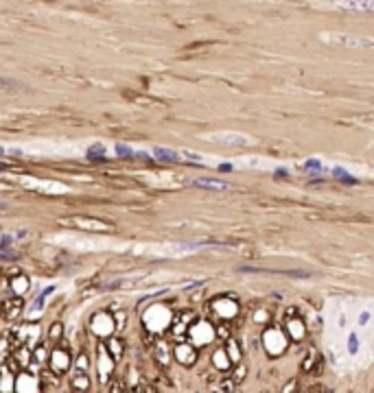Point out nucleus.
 Listing matches in <instances>:
<instances>
[{
	"instance_id": "obj_22",
	"label": "nucleus",
	"mask_w": 374,
	"mask_h": 393,
	"mask_svg": "<svg viewBox=\"0 0 374 393\" xmlns=\"http://www.w3.org/2000/svg\"><path fill=\"white\" fill-rule=\"evenodd\" d=\"M213 360H215V365L219 367V369H227V365H230V356H227V352H225V350L215 352Z\"/></svg>"
},
{
	"instance_id": "obj_6",
	"label": "nucleus",
	"mask_w": 374,
	"mask_h": 393,
	"mask_svg": "<svg viewBox=\"0 0 374 393\" xmlns=\"http://www.w3.org/2000/svg\"><path fill=\"white\" fill-rule=\"evenodd\" d=\"M147 317H153V321H151V319L144 321V325H147L151 332H160V330H164V328H169L171 323H173V317H171V313L167 308H162V306H153L151 310H147Z\"/></svg>"
},
{
	"instance_id": "obj_10",
	"label": "nucleus",
	"mask_w": 374,
	"mask_h": 393,
	"mask_svg": "<svg viewBox=\"0 0 374 393\" xmlns=\"http://www.w3.org/2000/svg\"><path fill=\"white\" fill-rule=\"evenodd\" d=\"M237 271L241 273H282V275H294V277H308V271H298V269H274V267H252V265H243L237 267Z\"/></svg>"
},
{
	"instance_id": "obj_7",
	"label": "nucleus",
	"mask_w": 374,
	"mask_h": 393,
	"mask_svg": "<svg viewBox=\"0 0 374 393\" xmlns=\"http://www.w3.org/2000/svg\"><path fill=\"white\" fill-rule=\"evenodd\" d=\"M24 310V301H22V295H11V297L3 299V304H0V317L5 319V321H15Z\"/></svg>"
},
{
	"instance_id": "obj_31",
	"label": "nucleus",
	"mask_w": 374,
	"mask_h": 393,
	"mask_svg": "<svg viewBox=\"0 0 374 393\" xmlns=\"http://www.w3.org/2000/svg\"><path fill=\"white\" fill-rule=\"evenodd\" d=\"M304 168H318V170H322V162H318V160H308V162L304 164Z\"/></svg>"
},
{
	"instance_id": "obj_14",
	"label": "nucleus",
	"mask_w": 374,
	"mask_h": 393,
	"mask_svg": "<svg viewBox=\"0 0 374 393\" xmlns=\"http://www.w3.org/2000/svg\"><path fill=\"white\" fill-rule=\"evenodd\" d=\"M265 337L272 339V345H267V352H269L272 356L282 354L284 347H287V337L282 334V330H278V328H272V330L265 332Z\"/></svg>"
},
{
	"instance_id": "obj_20",
	"label": "nucleus",
	"mask_w": 374,
	"mask_h": 393,
	"mask_svg": "<svg viewBox=\"0 0 374 393\" xmlns=\"http://www.w3.org/2000/svg\"><path fill=\"white\" fill-rule=\"evenodd\" d=\"M108 352L114 356V360H118L120 356H123V352H125V343L120 341V339L110 337V339H108Z\"/></svg>"
},
{
	"instance_id": "obj_25",
	"label": "nucleus",
	"mask_w": 374,
	"mask_h": 393,
	"mask_svg": "<svg viewBox=\"0 0 374 393\" xmlns=\"http://www.w3.org/2000/svg\"><path fill=\"white\" fill-rule=\"evenodd\" d=\"M105 149H103V146H99V144H96V146H92V149H90V153H88V158H90V160H105Z\"/></svg>"
},
{
	"instance_id": "obj_35",
	"label": "nucleus",
	"mask_w": 374,
	"mask_h": 393,
	"mask_svg": "<svg viewBox=\"0 0 374 393\" xmlns=\"http://www.w3.org/2000/svg\"><path fill=\"white\" fill-rule=\"evenodd\" d=\"M0 284H3V271H0Z\"/></svg>"
},
{
	"instance_id": "obj_24",
	"label": "nucleus",
	"mask_w": 374,
	"mask_h": 393,
	"mask_svg": "<svg viewBox=\"0 0 374 393\" xmlns=\"http://www.w3.org/2000/svg\"><path fill=\"white\" fill-rule=\"evenodd\" d=\"M55 289H53V286H51V289H44L42 293H39V297L33 301V304H31V310H35V313H42V306H44V299L48 297V295H51Z\"/></svg>"
},
{
	"instance_id": "obj_17",
	"label": "nucleus",
	"mask_w": 374,
	"mask_h": 393,
	"mask_svg": "<svg viewBox=\"0 0 374 393\" xmlns=\"http://www.w3.org/2000/svg\"><path fill=\"white\" fill-rule=\"evenodd\" d=\"M153 155L160 160V162H169V164H177V162H184L182 153L177 151H171V149H162V146H156L153 149Z\"/></svg>"
},
{
	"instance_id": "obj_33",
	"label": "nucleus",
	"mask_w": 374,
	"mask_h": 393,
	"mask_svg": "<svg viewBox=\"0 0 374 393\" xmlns=\"http://www.w3.org/2000/svg\"><path fill=\"white\" fill-rule=\"evenodd\" d=\"M219 170H221V173H230V170H232V164H221V166H219Z\"/></svg>"
},
{
	"instance_id": "obj_2",
	"label": "nucleus",
	"mask_w": 374,
	"mask_h": 393,
	"mask_svg": "<svg viewBox=\"0 0 374 393\" xmlns=\"http://www.w3.org/2000/svg\"><path fill=\"white\" fill-rule=\"evenodd\" d=\"M11 332V339L18 345H29V347H35L39 339H42V330H39L37 323H24V325H15Z\"/></svg>"
},
{
	"instance_id": "obj_28",
	"label": "nucleus",
	"mask_w": 374,
	"mask_h": 393,
	"mask_svg": "<svg viewBox=\"0 0 374 393\" xmlns=\"http://www.w3.org/2000/svg\"><path fill=\"white\" fill-rule=\"evenodd\" d=\"M245 374H247V369H245V365H241L239 363V367H237V374L232 376V382H241L243 378H245Z\"/></svg>"
},
{
	"instance_id": "obj_1",
	"label": "nucleus",
	"mask_w": 374,
	"mask_h": 393,
	"mask_svg": "<svg viewBox=\"0 0 374 393\" xmlns=\"http://www.w3.org/2000/svg\"><path fill=\"white\" fill-rule=\"evenodd\" d=\"M61 225L68 227H77V229H86V232H112V225L103 219H94V216H84V214H75V216H66L59 221Z\"/></svg>"
},
{
	"instance_id": "obj_34",
	"label": "nucleus",
	"mask_w": 374,
	"mask_h": 393,
	"mask_svg": "<svg viewBox=\"0 0 374 393\" xmlns=\"http://www.w3.org/2000/svg\"><path fill=\"white\" fill-rule=\"evenodd\" d=\"M368 319H370V313H361L359 321H361V323H368Z\"/></svg>"
},
{
	"instance_id": "obj_8",
	"label": "nucleus",
	"mask_w": 374,
	"mask_h": 393,
	"mask_svg": "<svg viewBox=\"0 0 374 393\" xmlns=\"http://www.w3.org/2000/svg\"><path fill=\"white\" fill-rule=\"evenodd\" d=\"M186 334H189V339H191V343H193L195 347L206 345V343H208V341H213V337H215L213 328H210V323H206V321H199V323L191 325Z\"/></svg>"
},
{
	"instance_id": "obj_4",
	"label": "nucleus",
	"mask_w": 374,
	"mask_h": 393,
	"mask_svg": "<svg viewBox=\"0 0 374 393\" xmlns=\"http://www.w3.org/2000/svg\"><path fill=\"white\" fill-rule=\"evenodd\" d=\"M7 367L18 376L20 372L24 369H29L31 365H33V347H29V345H18L9 356H7Z\"/></svg>"
},
{
	"instance_id": "obj_18",
	"label": "nucleus",
	"mask_w": 374,
	"mask_h": 393,
	"mask_svg": "<svg viewBox=\"0 0 374 393\" xmlns=\"http://www.w3.org/2000/svg\"><path fill=\"white\" fill-rule=\"evenodd\" d=\"M70 389L72 391H88L90 389V378H88V372H75V376H72V380H70Z\"/></svg>"
},
{
	"instance_id": "obj_19",
	"label": "nucleus",
	"mask_w": 374,
	"mask_h": 393,
	"mask_svg": "<svg viewBox=\"0 0 374 393\" xmlns=\"http://www.w3.org/2000/svg\"><path fill=\"white\" fill-rule=\"evenodd\" d=\"M29 286H31V280H29L27 275L18 273V275H13V277H11V291H13V295H24V293H29Z\"/></svg>"
},
{
	"instance_id": "obj_32",
	"label": "nucleus",
	"mask_w": 374,
	"mask_h": 393,
	"mask_svg": "<svg viewBox=\"0 0 374 393\" xmlns=\"http://www.w3.org/2000/svg\"><path fill=\"white\" fill-rule=\"evenodd\" d=\"M9 88H15L13 81H7V79H0V90H9Z\"/></svg>"
},
{
	"instance_id": "obj_16",
	"label": "nucleus",
	"mask_w": 374,
	"mask_h": 393,
	"mask_svg": "<svg viewBox=\"0 0 374 393\" xmlns=\"http://www.w3.org/2000/svg\"><path fill=\"white\" fill-rule=\"evenodd\" d=\"M191 186L197 188H208V190H232V184L219 182V179H193Z\"/></svg>"
},
{
	"instance_id": "obj_21",
	"label": "nucleus",
	"mask_w": 374,
	"mask_h": 393,
	"mask_svg": "<svg viewBox=\"0 0 374 393\" xmlns=\"http://www.w3.org/2000/svg\"><path fill=\"white\" fill-rule=\"evenodd\" d=\"M61 337H64V325L59 321L48 328V343H55V345H57V343L61 341Z\"/></svg>"
},
{
	"instance_id": "obj_13",
	"label": "nucleus",
	"mask_w": 374,
	"mask_h": 393,
	"mask_svg": "<svg viewBox=\"0 0 374 393\" xmlns=\"http://www.w3.org/2000/svg\"><path fill=\"white\" fill-rule=\"evenodd\" d=\"M39 389H44V387L37 384V378L29 369L18 374V378H15V391L18 393H29V391H39Z\"/></svg>"
},
{
	"instance_id": "obj_3",
	"label": "nucleus",
	"mask_w": 374,
	"mask_h": 393,
	"mask_svg": "<svg viewBox=\"0 0 374 393\" xmlns=\"http://www.w3.org/2000/svg\"><path fill=\"white\" fill-rule=\"evenodd\" d=\"M114 330H116V319H114V315L110 313V310H103V313L92 315V319H90V332L94 334V337L110 339L114 334Z\"/></svg>"
},
{
	"instance_id": "obj_26",
	"label": "nucleus",
	"mask_w": 374,
	"mask_h": 393,
	"mask_svg": "<svg viewBox=\"0 0 374 393\" xmlns=\"http://www.w3.org/2000/svg\"><path fill=\"white\" fill-rule=\"evenodd\" d=\"M348 352H350V354H357V352H359V339H357L355 332L348 337Z\"/></svg>"
},
{
	"instance_id": "obj_30",
	"label": "nucleus",
	"mask_w": 374,
	"mask_h": 393,
	"mask_svg": "<svg viewBox=\"0 0 374 393\" xmlns=\"http://www.w3.org/2000/svg\"><path fill=\"white\" fill-rule=\"evenodd\" d=\"M274 179H289V170L287 168H278L274 173Z\"/></svg>"
},
{
	"instance_id": "obj_23",
	"label": "nucleus",
	"mask_w": 374,
	"mask_h": 393,
	"mask_svg": "<svg viewBox=\"0 0 374 393\" xmlns=\"http://www.w3.org/2000/svg\"><path fill=\"white\" fill-rule=\"evenodd\" d=\"M333 175H335L341 184H350V186L357 184V177H350V175H348V173H346V168H339V166H337V168H333Z\"/></svg>"
},
{
	"instance_id": "obj_15",
	"label": "nucleus",
	"mask_w": 374,
	"mask_h": 393,
	"mask_svg": "<svg viewBox=\"0 0 374 393\" xmlns=\"http://www.w3.org/2000/svg\"><path fill=\"white\" fill-rule=\"evenodd\" d=\"M335 7L344 11H368L374 13V0H335Z\"/></svg>"
},
{
	"instance_id": "obj_27",
	"label": "nucleus",
	"mask_w": 374,
	"mask_h": 393,
	"mask_svg": "<svg viewBox=\"0 0 374 393\" xmlns=\"http://www.w3.org/2000/svg\"><path fill=\"white\" fill-rule=\"evenodd\" d=\"M88 356L86 354H79L77 356V363H75V369H79V372H88Z\"/></svg>"
},
{
	"instance_id": "obj_12",
	"label": "nucleus",
	"mask_w": 374,
	"mask_h": 393,
	"mask_svg": "<svg viewBox=\"0 0 374 393\" xmlns=\"http://www.w3.org/2000/svg\"><path fill=\"white\" fill-rule=\"evenodd\" d=\"M173 356L177 358V363L191 367L195 360H197V347H195L193 343H177L173 347Z\"/></svg>"
},
{
	"instance_id": "obj_29",
	"label": "nucleus",
	"mask_w": 374,
	"mask_h": 393,
	"mask_svg": "<svg viewBox=\"0 0 374 393\" xmlns=\"http://www.w3.org/2000/svg\"><path fill=\"white\" fill-rule=\"evenodd\" d=\"M116 151H118L120 158H132V149L125 146V144H116Z\"/></svg>"
},
{
	"instance_id": "obj_9",
	"label": "nucleus",
	"mask_w": 374,
	"mask_h": 393,
	"mask_svg": "<svg viewBox=\"0 0 374 393\" xmlns=\"http://www.w3.org/2000/svg\"><path fill=\"white\" fill-rule=\"evenodd\" d=\"M328 42L335 46H346V48H374L372 37H359V35H333Z\"/></svg>"
},
{
	"instance_id": "obj_5",
	"label": "nucleus",
	"mask_w": 374,
	"mask_h": 393,
	"mask_svg": "<svg viewBox=\"0 0 374 393\" xmlns=\"http://www.w3.org/2000/svg\"><path fill=\"white\" fill-rule=\"evenodd\" d=\"M48 367H51V372L57 374V376H64L70 367H72V354L68 347L64 345H53L51 354H48Z\"/></svg>"
},
{
	"instance_id": "obj_11",
	"label": "nucleus",
	"mask_w": 374,
	"mask_h": 393,
	"mask_svg": "<svg viewBox=\"0 0 374 393\" xmlns=\"http://www.w3.org/2000/svg\"><path fill=\"white\" fill-rule=\"evenodd\" d=\"M114 372V356L108 352V345H99V376L101 382H110Z\"/></svg>"
}]
</instances>
